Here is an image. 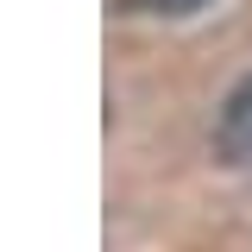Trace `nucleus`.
Wrapping results in <instances>:
<instances>
[{
  "instance_id": "f03ea898",
  "label": "nucleus",
  "mask_w": 252,
  "mask_h": 252,
  "mask_svg": "<svg viewBox=\"0 0 252 252\" xmlns=\"http://www.w3.org/2000/svg\"><path fill=\"white\" fill-rule=\"evenodd\" d=\"M132 6H152V13H202L208 0H132Z\"/></svg>"
},
{
  "instance_id": "f257e3e1",
  "label": "nucleus",
  "mask_w": 252,
  "mask_h": 252,
  "mask_svg": "<svg viewBox=\"0 0 252 252\" xmlns=\"http://www.w3.org/2000/svg\"><path fill=\"white\" fill-rule=\"evenodd\" d=\"M215 152L227 158V164H252V76H240V82H233V94L220 101Z\"/></svg>"
}]
</instances>
